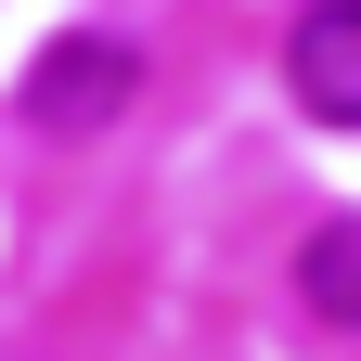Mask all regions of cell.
Instances as JSON below:
<instances>
[{
    "label": "cell",
    "instance_id": "1",
    "mask_svg": "<svg viewBox=\"0 0 361 361\" xmlns=\"http://www.w3.org/2000/svg\"><path fill=\"white\" fill-rule=\"evenodd\" d=\"M129 90H142V52H129L116 26H65L52 52L26 65V116H39V129H65V142H78V129H104V116H129Z\"/></svg>",
    "mask_w": 361,
    "mask_h": 361
},
{
    "label": "cell",
    "instance_id": "2",
    "mask_svg": "<svg viewBox=\"0 0 361 361\" xmlns=\"http://www.w3.org/2000/svg\"><path fill=\"white\" fill-rule=\"evenodd\" d=\"M284 90L323 129H361V0H310L284 26Z\"/></svg>",
    "mask_w": 361,
    "mask_h": 361
},
{
    "label": "cell",
    "instance_id": "3",
    "mask_svg": "<svg viewBox=\"0 0 361 361\" xmlns=\"http://www.w3.org/2000/svg\"><path fill=\"white\" fill-rule=\"evenodd\" d=\"M297 297H310V323H348V336H361V207L297 245Z\"/></svg>",
    "mask_w": 361,
    "mask_h": 361
}]
</instances>
